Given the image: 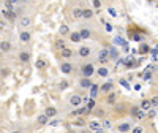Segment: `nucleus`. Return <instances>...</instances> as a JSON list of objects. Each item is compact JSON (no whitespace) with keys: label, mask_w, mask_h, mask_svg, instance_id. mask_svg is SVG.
Masks as SVG:
<instances>
[{"label":"nucleus","mask_w":158,"mask_h":133,"mask_svg":"<svg viewBox=\"0 0 158 133\" xmlns=\"http://www.w3.org/2000/svg\"><path fill=\"white\" fill-rule=\"evenodd\" d=\"M97 68H95V63L94 62H82L81 65H79V75H81V78H92L95 75Z\"/></svg>","instance_id":"f257e3e1"},{"label":"nucleus","mask_w":158,"mask_h":133,"mask_svg":"<svg viewBox=\"0 0 158 133\" xmlns=\"http://www.w3.org/2000/svg\"><path fill=\"white\" fill-rule=\"evenodd\" d=\"M18 24H19V27H22L21 30H29V27H32V24H33V18L30 15H21L18 19Z\"/></svg>","instance_id":"f03ea898"},{"label":"nucleus","mask_w":158,"mask_h":133,"mask_svg":"<svg viewBox=\"0 0 158 133\" xmlns=\"http://www.w3.org/2000/svg\"><path fill=\"white\" fill-rule=\"evenodd\" d=\"M59 68H60V73H62V75H65V76H71V75L74 73V68H76V66H74V63H73V62L63 60V62L60 63Z\"/></svg>","instance_id":"7ed1b4c3"},{"label":"nucleus","mask_w":158,"mask_h":133,"mask_svg":"<svg viewBox=\"0 0 158 133\" xmlns=\"http://www.w3.org/2000/svg\"><path fill=\"white\" fill-rule=\"evenodd\" d=\"M76 54H77V57L79 59H82V60H87L90 56H92V48L89 46V45H81L77 48V51H76Z\"/></svg>","instance_id":"20e7f679"},{"label":"nucleus","mask_w":158,"mask_h":133,"mask_svg":"<svg viewBox=\"0 0 158 133\" xmlns=\"http://www.w3.org/2000/svg\"><path fill=\"white\" fill-rule=\"evenodd\" d=\"M130 116L133 117V119H136V121H144V119L147 117L146 113H144L138 105H133V106L130 108Z\"/></svg>","instance_id":"39448f33"},{"label":"nucleus","mask_w":158,"mask_h":133,"mask_svg":"<svg viewBox=\"0 0 158 133\" xmlns=\"http://www.w3.org/2000/svg\"><path fill=\"white\" fill-rule=\"evenodd\" d=\"M68 105L71 106V108H81V106L84 105V101H82V95L81 94H71L70 97H68Z\"/></svg>","instance_id":"423d86ee"},{"label":"nucleus","mask_w":158,"mask_h":133,"mask_svg":"<svg viewBox=\"0 0 158 133\" xmlns=\"http://www.w3.org/2000/svg\"><path fill=\"white\" fill-rule=\"evenodd\" d=\"M2 16H3V19H6L8 22H11V24H15L18 19H19V15L15 11V10H2Z\"/></svg>","instance_id":"0eeeda50"},{"label":"nucleus","mask_w":158,"mask_h":133,"mask_svg":"<svg viewBox=\"0 0 158 133\" xmlns=\"http://www.w3.org/2000/svg\"><path fill=\"white\" fill-rule=\"evenodd\" d=\"M18 59H19L21 63L27 65L32 60V52L29 49H21V51H18Z\"/></svg>","instance_id":"6e6552de"},{"label":"nucleus","mask_w":158,"mask_h":133,"mask_svg":"<svg viewBox=\"0 0 158 133\" xmlns=\"http://www.w3.org/2000/svg\"><path fill=\"white\" fill-rule=\"evenodd\" d=\"M59 54H60V57H62L63 60H68V62L77 56V54H76V51H74L73 48H70V46H68V48H65L63 51H60Z\"/></svg>","instance_id":"1a4fd4ad"},{"label":"nucleus","mask_w":158,"mask_h":133,"mask_svg":"<svg viewBox=\"0 0 158 133\" xmlns=\"http://www.w3.org/2000/svg\"><path fill=\"white\" fill-rule=\"evenodd\" d=\"M92 86H94L92 78H79L77 79V87L81 89V90H89Z\"/></svg>","instance_id":"9d476101"},{"label":"nucleus","mask_w":158,"mask_h":133,"mask_svg":"<svg viewBox=\"0 0 158 133\" xmlns=\"http://www.w3.org/2000/svg\"><path fill=\"white\" fill-rule=\"evenodd\" d=\"M131 128H133V125H131V122H128V121L118 122V124L115 125L117 133H130V131H131Z\"/></svg>","instance_id":"9b49d317"},{"label":"nucleus","mask_w":158,"mask_h":133,"mask_svg":"<svg viewBox=\"0 0 158 133\" xmlns=\"http://www.w3.org/2000/svg\"><path fill=\"white\" fill-rule=\"evenodd\" d=\"M18 38L22 45H29L32 41V33H30V30H19Z\"/></svg>","instance_id":"f8f14e48"},{"label":"nucleus","mask_w":158,"mask_h":133,"mask_svg":"<svg viewBox=\"0 0 158 133\" xmlns=\"http://www.w3.org/2000/svg\"><path fill=\"white\" fill-rule=\"evenodd\" d=\"M97 62L101 63V66H104L109 62V54H108V49H100V52L97 54Z\"/></svg>","instance_id":"ddd939ff"},{"label":"nucleus","mask_w":158,"mask_h":133,"mask_svg":"<svg viewBox=\"0 0 158 133\" xmlns=\"http://www.w3.org/2000/svg\"><path fill=\"white\" fill-rule=\"evenodd\" d=\"M52 46H54V49L56 51H63L65 48H68V45H67V40H65V38H62V36H57L56 40H54V45H52Z\"/></svg>","instance_id":"4468645a"},{"label":"nucleus","mask_w":158,"mask_h":133,"mask_svg":"<svg viewBox=\"0 0 158 133\" xmlns=\"http://www.w3.org/2000/svg\"><path fill=\"white\" fill-rule=\"evenodd\" d=\"M87 128L92 131V133H95L98 130H101V122L97 121V119H92V121H87Z\"/></svg>","instance_id":"2eb2a0df"},{"label":"nucleus","mask_w":158,"mask_h":133,"mask_svg":"<svg viewBox=\"0 0 158 133\" xmlns=\"http://www.w3.org/2000/svg\"><path fill=\"white\" fill-rule=\"evenodd\" d=\"M13 51V45L10 40H0V52H5V54H8V52Z\"/></svg>","instance_id":"dca6fc26"},{"label":"nucleus","mask_w":158,"mask_h":133,"mask_svg":"<svg viewBox=\"0 0 158 133\" xmlns=\"http://www.w3.org/2000/svg\"><path fill=\"white\" fill-rule=\"evenodd\" d=\"M71 125L81 130V128H85L87 127V121H85V117H76V119H73V121H71Z\"/></svg>","instance_id":"f3484780"},{"label":"nucleus","mask_w":158,"mask_h":133,"mask_svg":"<svg viewBox=\"0 0 158 133\" xmlns=\"http://www.w3.org/2000/svg\"><path fill=\"white\" fill-rule=\"evenodd\" d=\"M100 92H101V94H104V95H108V94H111V92H114V83L108 81V83L101 84L100 86Z\"/></svg>","instance_id":"a211bd4d"},{"label":"nucleus","mask_w":158,"mask_h":133,"mask_svg":"<svg viewBox=\"0 0 158 133\" xmlns=\"http://www.w3.org/2000/svg\"><path fill=\"white\" fill-rule=\"evenodd\" d=\"M44 114H46L49 119H52V117H57V116H59V109L56 108V106L49 105V106H46V108H44Z\"/></svg>","instance_id":"6ab92c4d"},{"label":"nucleus","mask_w":158,"mask_h":133,"mask_svg":"<svg viewBox=\"0 0 158 133\" xmlns=\"http://www.w3.org/2000/svg\"><path fill=\"white\" fill-rule=\"evenodd\" d=\"M77 32H79V35H81L82 41H84V40H90V38H92V30H90L89 27H85V25H82V27L79 29Z\"/></svg>","instance_id":"aec40b11"},{"label":"nucleus","mask_w":158,"mask_h":133,"mask_svg":"<svg viewBox=\"0 0 158 133\" xmlns=\"http://www.w3.org/2000/svg\"><path fill=\"white\" fill-rule=\"evenodd\" d=\"M71 19H73V21L82 19V6H74V8L71 10Z\"/></svg>","instance_id":"412c9836"},{"label":"nucleus","mask_w":158,"mask_h":133,"mask_svg":"<svg viewBox=\"0 0 158 133\" xmlns=\"http://www.w3.org/2000/svg\"><path fill=\"white\" fill-rule=\"evenodd\" d=\"M68 40L71 43H74V45H81L82 43V38H81V35H79V32L77 30H71V33H70V36H68Z\"/></svg>","instance_id":"4be33fe9"},{"label":"nucleus","mask_w":158,"mask_h":133,"mask_svg":"<svg viewBox=\"0 0 158 133\" xmlns=\"http://www.w3.org/2000/svg\"><path fill=\"white\" fill-rule=\"evenodd\" d=\"M104 103H106L108 106H115V103H117V94H115V92L108 94L106 98H104Z\"/></svg>","instance_id":"5701e85b"},{"label":"nucleus","mask_w":158,"mask_h":133,"mask_svg":"<svg viewBox=\"0 0 158 133\" xmlns=\"http://www.w3.org/2000/svg\"><path fill=\"white\" fill-rule=\"evenodd\" d=\"M95 18V13L92 8H82V19L84 21H92Z\"/></svg>","instance_id":"b1692460"},{"label":"nucleus","mask_w":158,"mask_h":133,"mask_svg":"<svg viewBox=\"0 0 158 133\" xmlns=\"http://www.w3.org/2000/svg\"><path fill=\"white\" fill-rule=\"evenodd\" d=\"M92 116H95V117H101V121H103L104 117H108V116H106V109L101 108V106H98V105H97V108H95L94 111H92Z\"/></svg>","instance_id":"393cba45"},{"label":"nucleus","mask_w":158,"mask_h":133,"mask_svg":"<svg viewBox=\"0 0 158 133\" xmlns=\"http://www.w3.org/2000/svg\"><path fill=\"white\" fill-rule=\"evenodd\" d=\"M35 66H36L38 71H44V70L48 68V62H46L43 57H38L36 62H35Z\"/></svg>","instance_id":"a878e982"},{"label":"nucleus","mask_w":158,"mask_h":133,"mask_svg":"<svg viewBox=\"0 0 158 133\" xmlns=\"http://www.w3.org/2000/svg\"><path fill=\"white\" fill-rule=\"evenodd\" d=\"M36 124L40 125V127H44V125H48L49 124V117L43 113V114H38L36 116Z\"/></svg>","instance_id":"bb28decb"},{"label":"nucleus","mask_w":158,"mask_h":133,"mask_svg":"<svg viewBox=\"0 0 158 133\" xmlns=\"http://www.w3.org/2000/svg\"><path fill=\"white\" fill-rule=\"evenodd\" d=\"M70 33H71V30H70L68 25H67V24H62L60 29H59V36L65 38V36H70Z\"/></svg>","instance_id":"cd10ccee"},{"label":"nucleus","mask_w":158,"mask_h":133,"mask_svg":"<svg viewBox=\"0 0 158 133\" xmlns=\"http://www.w3.org/2000/svg\"><path fill=\"white\" fill-rule=\"evenodd\" d=\"M139 108L146 113V111H150L152 109V103H150V100L149 98H144L142 101H141V105H139Z\"/></svg>","instance_id":"c85d7f7f"},{"label":"nucleus","mask_w":158,"mask_h":133,"mask_svg":"<svg viewBox=\"0 0 158 133\" xmlns=\"http://www.w3.org/2000/svg\"><path fill=\"white\" fill-rule=\"evenodd\" d=\"M89 90H90V94H89V98H94V100H95V98H97V95H98V92H100V86L94 83V86H92V87H90Z\"/></svg>","instance_id":"c756f323"},{"label":"nucleus","mask_w":158,"mask_h":133,"mask_svg":"<svg viewBox=\"0 0 158 133\" xmlns=\"http://www.w3.org/2000/svg\"><path fill=\"white\" fill-rule=\"evenodd\" d=\"M100 78H108L109 76V70L106 68V66H100V68H97V71H95Z\"/></svg>","instance_id":"7c9ffc66"},{"label":"nucleus","mask_w":158,"mask_h":133,"mask_svg":"<svg viewBox=\"0 0 158 133\" xmlns=\"http://www.w3.org/2000/svg\"><path fill=\"white\" fill-rule=\"evenodd\" d=\"M85 108H87V111H90V114H92V111L97 108V100L89 98V100H87V105H85Z\"/></svg>","instance_id":"2f4dec72"},{"label":"nucleus","mask_w":158,"mask_h":133,"mask_svg":"<svg viewBox=\"0 0 158 133\" xmlns=\"http://www.w3.org/2000/svg\"><path fill=\"white\" fill-rule=\"evenodd\" d=\"M108 54H109V60H114V59H117L118 57V52H117V49L115 48H108Z\"/></svg>","instance_id":"473e14b6"},{"label":"nucleus","mask_w":158,"mask_h":133,"mask_svg":"<svg viewBox=\"0 0 158 133\" xmlns=\"http://www.w3.org/2000/svg\"><path fill=\"white\" fill-rule=\"evenodd\" d=\"M139 52L141 54H147V52H150V46L146 45V43H141L139 45Z\"/></svg>","instance_id":"72a5a7b5"},{"label":"nucleus","mask_w":158,"mask_h":133,"mask_svg":"<svg viewBox=\"0 0 158 133\" xmlns=\"http://www.w3.org/2000/svg\"><path fill=\"white\" fill-rule=\"evenodd\" d=\"M70 87V83H68V79H62V81L59 83V90H67Z\"/></svg>","instance_id":"f704fd0d"},{"label":"nucleus","mask_w":158,"mask_h":133,"mask_svg":"<svg viewBox=\"0 0 158 133\" xmlns=\"http://www.w3.org/2000/svg\"><path fill=\"white\" fill-rule=\"evenodd\" d=\"M130 133H146V127H142V125H135L133 128H131Z\"/></svg>","instance_id":"c9c22d12"},{"label":"nucleus","mask_w":158,"mask_h":133,"mask_svg":"<svg viewBox=\"0 0 158 133\" xmlns=\"http://www.w3.org/2000/svg\"><path fill=\"white\" fill-rule=\"evenodd\" d=\"M101 128H112V122L109 121L108 117H104L101 121Z\"/></svg>","instance_id":"e433bc0d"},{"label":"nucleus","mask_w":158,"mask_h":133,"mask_svg":"<svg viewBox=\"0 0 158 133\" xmlns=\"http://www.w3.org/2000/svg\"><path fill=\"white\" fill-rule=\"evenodd\" d=\"M16 2H11V0H6L5 2V10H15Z\"/></svg>","instance_id":"4c0bfd02"},{"label":"nucleus","mask_w":158,"mask_h":133,"mask_svg":"<svg viewBox=\"0 0 158 133\" xmlns=\"http://www.w3.org/2000/svg\"><path fill=\"white\" fill-rule=\"evenodd\" d=\"M130 36L133 38L135 41H141V40H142V36H141V35H138V33H130Z\"/></svg>","instance_id":"58836bf2"},{"label":"nucleus","mask_w":158,"mask_h":133,"mask_svg":"<svg viewBox=\"0 0 158 133\" xmlns=\"http://www.w3.org/2000/svg\"><path fill=\"white\" fill-rule=\"evenodd\" d=\"M150 103H152V106H158V95L152 97V98H150Z\"/></svg>","instance_id":"ea45409f"},{"label":"nucleus","mask_w":158,"mask_h":133,"mask_svg":"<svg viewBox=\"0 0 158 133\" xmlns=\"http://www.w3.org/2000/svg\"><path fill=\"white\" fill-rule=\"evenodd\" d=\"M136 65H138V62H136V60H130V62L127 63L128 68H133V66H136Z\"/></svg>","instance_id":"a19ab883"},{"label":"nucleus","mask_w":158,"mask_h":133,"mask_svg":"<svg viewBox=\"0 0 158 133\" xmlns=\"http://www.w3.org/2000/svg\"><path fill=\"white\" fill-rule=\"evenodd\" d=\"M109 15H111L112 18H115V16H117V11H115V8H112V6H109Z\"/></svg>","instance_id":"79ce46f5"},{"label":"nucleus","mask_w":158,"mask_h":133,"mask_svg":"<svg viewBox=\"0 0 158 133\" xmlns=\"http://www.w3.org/2000/svg\"><path fill=\"white\" fill-rule=\"evenodd\" d=\"M94 8H101V2H98V0H94Z\"/></svg>","instance_id":"37998d69"},{"label":"nucleus","mask_w":158,"mask_h":133,"mask_svg":"<svg viewBox=\"0 0 158 133\" xmlns=\"http://www.w3.org/2000/svg\"><path fill=\"white\" fill-rule=\"evenodd\" d=\"M77 133H92V131H90V130H89V128L85 127V128H81V130H79Z\"/></svg>","instance_id":"c03bdc74"},{"label":"nucleus","mask_w":158,"mask_h":133,"mask_svg":"<svg viewBox=\"0 0 158 133\" xmlns=\"http://www.w3.org/2000/svg\"><path fill=\"white\" fill-rule=\"evenodd\" d=\"M144 79H150V71H149V70L144 73Z\"/></svg>","instance_id":"a18cd8bd"},{"label":"nucleus","mask_w":158,"mask_h":133,"mask_svg":"<svg viewBox=\"0 0 158 133\" xmlns=\"http://www.w3.org/2000/svg\"><path fill=\"white\" fill-rule=\"evenodd\" d=\"M153 116H155V111H150V113H149V116H147V117H150V119H152V117H153Z\"/></svg>","instance_id":"49530a36"},{"label":"nucleus","mask_w":158,"mask_h":133,"mask_svg":"<svg viewBox=\"0 0 158 133\" xmlns=\"http://www.w3.org/2000/svg\"><path fill=\"white\" fill-rule=\"evenodd\" d=\"M2 32H3V24L0 22V33H2Z\"/></svg>","instance_id":"de8ad7c7"},{"label":"nucleus","mask_w":158,"mask_h":133,"mask_svg":"<svg viewBox=\"0 0 158 133\" xmlns=\"http://www.w3.org/2000/svg\"><path fill=\"white\" fill-rule=\"evenodd\" d=\"M0 121H2V116H0Z\"/></svg>","instance_id":"09e8293b"},{"label":"nucleus","mask_w":158,"mask_h":133,"mask_svg":"<svg viewBox=\"0 0 158 133\" xmlns=\"http://www.w3.org/2000/svg\"><path fill=\"white\" fill-rule=\"evenodd\" d=\"M68 133H73V131H68Z\"/></svg>","instance_id":"8fccbe9b"},{"label":"nucleus","mask_w":158,"mask_h":133,"mask_svg":"<svg viewBox=\"0 0 158 133\" xmlns=\"http://www.w3.org/2000/svg\"><path fill=\"white\" fill-rule=\"evenodd\" d=\"M0 66H2V65H0Z\"/></svg>","instance_id":"3c124183"}]
</instances>
